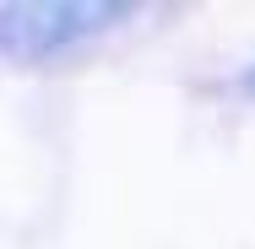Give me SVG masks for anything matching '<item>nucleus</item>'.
<instances>
[{
    "mask_svg": "<svg viewBox=\"0 0 255 249\" xmlns=\"http://www.w3.org/2000/svg\"><path fill=\"white\" fill-rule=\"evenodd\" d=\"M239 87H245V92H255V65L245 71V76H239Z\"/></svg>",
    "mask_w": 255,
    "mask_h": 249,
    "instance_id": "f03ea898",
    "label": "nucleus"
},
{
    "mask_svg": "<svg viewBox=\"0 0 255 249\" xmlns=\"http://www.w3.org/2000/svg\"><path fill=\"white\" fill-rule=\"evenodd\" d=\"M130 5H109V0H11L0 5V54L22 65H44L120 27Z\"/></svg>",
    "mask_w": 255,
    "mask_h": 249,
    "instance_id": "f257e3e1",
    "label": "nucleus"
}]
</instances>
